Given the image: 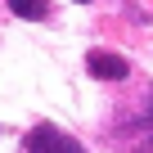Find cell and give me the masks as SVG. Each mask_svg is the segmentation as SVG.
<instances>
[{"label":"cell","instance_id":"obj_1","mask_svg":"<svg viewBox=\"0 0 153 153\" xmlns=\"http://www.w3.org/2000/svg\"><path fill=\"white\" fill-rule=\"evenodd\" d=\"M86 68H90V76H99V81H126L131 76V63L122 54H113V50H90Z\"/></svg>","mask_w":153,"mask_h":153},{"label":"cell","instance_id":"obj_2","mask_svg":"<svg viewBox=\"0 0 153 153\" xmlns=\"http://www.w3.org/2000/svg\"><path fill=\"white\" fill-rule=\"evenodd\" d=\"M23 149H27V153H72L76 140H68L59 126H36V131L23 140Z\"/></svg>","mask_w":153,"mask_h":153},{"label":"cell","instance_id":"obj_3","mask_svg":"<svg viewBox=\"0 0 153 153\" xmlns=\"http://www.w3.org/2000/svg\"><path fill=\"white\" fill-rule=\"evenodd\" d=\"M9 9H14L18 18L41 23V18H50V0H9Z\"/></svg>","mask_w":153,"mask_h":153},{"label":"cell","instance_id":"obj_4","mask_svg":"<svg viewBox=\"0 0 153 153\" xmlns=\"http://www.w3.org/2000/svg\"><path fill=\"white\" fill-rule=\"evenodd\" d=\"M72 153H86V149H81V144H76V149H72Z\"/></svg>","mask_w":153,"mask_h":153}]
</instances>
